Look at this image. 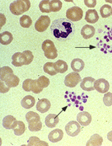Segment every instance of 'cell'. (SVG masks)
Masks as SVG:
<instances>
[{
    "mask_svg": "<svg viewBox=\"0 0 112 146\" xmlns=\"http://www.w3.org/2000/svg\"><path fill=\"white\" fill-rule=\"evenodd\" d=\"M50 29L56 38H67L74 31V25L69 19H59L52 22Z\"/></svg>",
    "mask_w": 112,
    "mask_h": 146,
    "instance_id": "cell-1",
    "label": "cell"
},
{
    "mask_svg": "<svg viewBox=\"0 0 112 146\" xmlns=\"http://www.w3.org/2000/svg\"><path fill=\"white\" fill-rule=\"evenodd\" d=\"M31 3L29 0L15 1L10 4V9L13 15H21L28 11L30 8Z\"/></svg>",
    "mask_w": 112,
    "mask_h": 146,
    "instance_id": "cell-2",
    "label": "cell"
},
{
    "mask_svg": "<svg viewBox=\"0 0 112 146\" xmlns=\"http://www.w3.org/2000/svg\"><path fill=\"white\" fill-rule=\"evenodd\" d=\"M66 16L68 19L72 21H78L81 20L83 16L82 9L74 6L69 9L66 12Z\"/></svg>",
    "mask_w": 112,
    "mask_h": 146,
    "instance_id": "cell-3",
    "label": "cell"
},
{
    "mask_svg": "<svg viewBox=\"0 0 112 146\" xmlns=\"http://www.w3.org/2000/svg\"><path fill=\"white\" fill-rule=\"evenodd\" d=\"M81 81H82V78L80 74L77 72H72L65 77V85L69 88H74Z\"/></svg>",
    "mask_w": 112,
    "mask_h": 146,
    "instance_id": "cell-4",
    "label": "cell"
},
{
    "mask_svg": "<svg viewBox=\"0 0 112 146\" xmlns=\"http://www.w3.org/2000/svg\"><path fill=\"white\" fill-rule=\"evenodd\" d=\"M45 55L50 59H54L58 56L57 50L53 42H47L42 47Z\"/></svg>",
    "mask_w": 112,
    "mask_h": 146,
    "instance_id": "cell-5",
    "label": "cell"
},
{
    "mask_svg": "<svg viewBox=\"0 0 112 146\" xmlns=\"http://www.w3.org/2000/svg\"><path fill=\"white\" fill-rule=\"evenodd\" d=\"M50 23V19L48 15H42L36 22L35 27L36 31L42 33L46 31Z\"/></svg>",
    "mask_w": 112,
    "mask_h": 146,
    "instance_id": "cell-6",
    "label": "cell"
},
{
    "mask_svg": "<svg viewBox=\"0 0 112 146\" xmlns=\"http://www.w3.org/2000/svg\"><path fill=\"white\" fill-rule=\"evenodd\" d=\"M81 130V125L76 121H71L67 124L65 131L69 136L75 137L77 136Z\"/></svg>",
    "mask_w": 112,
    "mask_h": 146,
    "instance_id": "cell-7",
    "label": "cell"
},
{
    "mask_svg": "<svg viewBox=\"0 0 112 146\" xmlns=\"http://www.w3.org/2000/svg\"><path fill=\"white\" fill-rule=\"evenodd\" d=\"M94 86L95 90L101 94H104L108 92L110 88V85L108 81L104 79H98L95 81Z\"/></svg>",
    "mask_w": 112,
    "mask_h": 146,
    "instance_id": "cell-8",
    "label": "cell"
},
{
    "mask_svg": "<svg viewBox=\"0 0 112 146\" xmlns=\"http://www.w3.org/2000/svg\"><path fill=\"white\" fill-rule=\"evenodd\" d=\"M12 64L15 67H21L26 64V57L23 53H15L12 57Z\"/></svg>",
    "mask_w": 112,
    "mask_h": 146,
    "instance_id": "cell-9",
    "label": "cell"
},
{
    "mask_svg": "<svg viewBox=\"0 0 112 146\" xmlns=\"http://www.w3.org/2000/svg\"><path fill=\"white\" fill-rule=\"evenodd\" d=\"M77 120L81 125L86 126L90 124L92 121L91 115L86 111L81 112L78 113Z\"/></svg>",
    "mask_w": 112,
    "mask_h": 146,
    "instance_id": "cell-10",
    "label": "cell"
},
{
    "mask_svg": "<svg viewBox=\"0 0 112 146\" xmlns=\"http://www.w3.org/2000/svg\"><path fill=\"white\" fill-rule=\"evenodd\" d=\"M95 81V79L92 77H86L83 80L80 86L83 90L87 92L94 90H95L94 86Z\"/></svg>",
    "mask_w": 112,
    "mask_h": 146,
    "instance_id": "cell-11",
    "label": "cell"
},
{
    "mask_svg": "<svg viewBox=\"0 0 112 146\" xmlns=\"http://www.w3.org/2000/svg\"><path fill=\"white\" fill-rule=\"evenodd\" d=\"M51 106V104L49 100L46 98H43L39 100L37 104V110L42 113L48 111Z\"/></svg>",
    "mask_w": 112,
    "mask_h": 146,
    "instance_id": "cell-12",
    "label": "cell"
},
{
    "mask_svg": "<svg viewBox=\"0 0 112 146\" xmlns=\"http://www.w3.org/2000/svg\"><path fill=\"white\" fill-rule=\"evenodd\" d=\"M17 121L15 118L12 115H8L4 118L3 125L7 129H14L17 125Z\"/></svg>",
    "mask_w": 112,
    "mask_h": 146,
    "instance_id": "cell-13",
    "label": "cell"
},
{
    "mask_svg": "<svg viewBox=\"0 0 112 146\" xmlns=\"http://www.w3.org/2000/svg\"><path fill=\"white\" fill-rule=\"evenodd\" d=\"M64 133L60 129H56L51 131L48 135L49 141L52 143H57L62 140Z\"/></svg>",
    "mask_w": 112,
    "mask_h": 146,
    "instance_id": "cell-14",
    "label": "cell"
},
{
    "mask_svg": "<svg viewBox=\"0 0 112 146\" xmlns=\"http://www.w3.org/2000/svg\"><path fill=\"white\" fill-rule=\"evenodd\" d=\"M81 33L84 39H87L94 36L95 33V29L93 26L86 25L82 28Z\"/></svg>",
    "mask_w": 112,
    "mask_h": 146,
    "instance_id": "cell-15",
    "label": "cell"
},
{
    "mask_svg": "<svg viewBox=\"0 0 112 146\" xmlns=\"http://www.w3.org/2000/svg\"><path fill=\"white\" fill-rule=\"evenodd\" d=\"M59 119L58 115L55 114H49L45 119V124L50 128L55 127L59 122Z\"/></svg>",
    "mask_w": 112,
    "mask_h": 146,
    "instance_id": "cell-16",
    "label": "cell"
},
{
    "mask_svg": "<svg viewBox=\"0 0 112 146\" xmlns=\"http://www.w3.org/2000/svg\"><path fill=\"white\" fill-rule=\"evenodd\" d=\"M99 19V15L95 10H88L86 12L85 20L87 23H95Z\"/></svg>",
    "mask_w": 112,
    "mask_h": 146,
    "instance_id": "cell-17",
    "label": "cell"
},
{
    "mask_svg": "<svg viewBox=\"0 0 112 146\" xmlns=\"http://www.w3.org/2000/svg\"><path fill=\"white\" fill-rule=\"evenodd\" d=\"M37 80H32V79H26L24 81L23 83V88L24 90L26 92L32 91L34 92L37 88Z\"/></svg>",
    "mask_w": 112,
    "mask_h": 146,
    "instance_id": "cell-18",
    "label": "cell"
},
{
    "mask_svg": "<svg viewBox=\"0 0 112 146\" xmlns=\"http://www.w3.org/2000/svg\"><path fill=\"white\" fill-rule=\"evenodd\" d=\"M84 62L82 59L79 58L73 60L71 64V66L73 70L77 73L82 71V70L84 69Z\"/></svg>",
    "mask_w": 112,
    "mask_h": 146,
    "instance_id": "cell-19",
    "label": "cell"
},
{
    "mask_svg": "<svg viewBox=\"0 0 112 146\" xmlns=\"http://www.w3.org/2000/svg\"><path fill=\"white\" fill-rule=\"evenodd\" d=\"M102 137L98 134H94L87 141L86 146H100L102 144Z\"/></svg>",
    "mask_w": 112,
    "mask_h": 146,
    "instance_id": "cell-20",
    "label": "cell"
},
{
    "mask_svg": "<svg viewBox=\"0 0 112 146\" xmlns=\"http://www.w3.org/2000/svg\"><path fill=\"white\" fill-rule=\"evenodd\" d=\"M35 99L31 96H27L24 97L21 100V104L23 108L25 109H30L34 106Z\"/></svg>",
    "mask_w": 112,
    "mask_h": 146,
    "instance_id": "cell-21",
    "label": "cell"
},
{
    "mask_svg": "<svg viewBox=\"0 0 112 146\" xmlns=\"http://www.w3.org/2000/svg\"><path fill=\"white\" fill-rule=\"evenodd\" d=\"M13 40V36L9 31H5L0 35V42L4 45H8Z\"/></svg>",
    "mask_w": 112,
    "mask_h": 146,
    "instance_id": "cell-22",
    "label": "cell"
},
{
    "mask_svg": "<svg viewBox=\"0 0 112 146\" xmlns=\"http://www.w3.org/2000/svg\"><path fill=\"white\" fill-rule=\"evenodd\" d=\"M13 75V72L12 68L5 66L1 68V80L3 82L7 80L8 78H10L11 75Z\"/></svg>",
    "mask_w": 112,
    "mask_h": 146,
    "instance_id": "cell-23",
    "label": "cell"
},
{
    "mask_svg": "<svg viewBox=\"0 0 112 146\" xmlns=\"http://www.w3.org/2000/svg\"><path fill=\"white\" fill-rule=\"evenodd\" d=\"M55 63H52V62L46 63L44 66V72L51 76L56 75L58 72L55 69Z\"/></svg>",
    "mask_w": 112,
    "mask_h": 146,
    "instance_id": "cell-24",
    "label": "cell"
},
{
    "mask_svg": "<svg viewBox=\"0 0 112 146\" xmlns=\"http://www.w3.org/2000/svg\"><path fill=\"white\" fill-rule=\"evenodd\" d=\"M55 69L56 70L58 73H64L68 70V66L66 62L61 60H58L55 63Z\"/></svg>",
    "mask_w": 112,
    "mask_h": 146,
    "instance_id": "cell-25",
    "label": "cell"
},
{
    "mask_svg": "<svg viewBox=\"0 0 112 146\" xmlns=\"http://www.w3.org/2000/svg\"><path fill=\"white\" fill-rule=\"evenodd\" d=\"M28 145L29 146H48V143L42 141L37 137H31L29 139Z\"/></svg>",
    "mask_w": 112,
    "mask_h": 146,
    "instance_id": "cell-26",
    "label": "cell"
},
{
    "mask_svg": "<svg viewBox=\"0 0 112 146\" xmlns=\"http://www.w3.org/2000/svg\"><path fill=\"white\" fill-rule=\"evenodd\" d=\"M26 119L28 124L41 121L40 115L33 111L28 112L26 115Z\"/></svg>",
    "mask_w": 112,
    "mask_h": 146,
    "instance_id": "cell-27",
    "label": "cell"
},
{
    "mask_svg": "<svg viewBox=\"0 0 112 146\" xmlns=\"http://www.w3.org/2000/svg\"><path fill=\"white\" fill-rule=\"evenodd\" d=\"M19 81L20 80L18 77H17L15 75H13L12 77H10L9 79L4 82L9 88H11L17 87L19 85Z\"/></svg>",
    "mask_w": 112,
    "mask_h": 146,
    "instance_id": "cell-28",
    "label": "cell"
},
{
    "mask_svg": "<svg viewBox=\"0 0 112 146\" xmlns=\"http://www.w3.org/2000/svg\"><path fill=\"white\" fill-rule=\"evenodd\" d=\"M39 8L40 11L42 13H50L51 12L50 9V2L48 0L42 1L39 4Z\"/></svg>",
    "mask_w": 112,
    "mask_h": 146,
    "instance_id": "cell-29",
    "label": "cell"
},
{
    "mask_svg": "<svg viewBox=\"0 0 112 146\" xmlns=\"http://www.w3.org/2000/svg\"><path fill=\"white\" fill-rule=\"evenodd\" d=\"M32 20L29 16L23 15L20 18V24L22 27L29 28L32 25Z\"/></svg>",
    "mask_w": 112,
    "mask_h": 146,
    "instance_id": "cell-30",
    "label": "cell"
},
{
    "mask_svg": "<svg viewBox=\"0 0 112 146\" xmlns=\"http://www.w3.org/2000/svg\"><path fill=\"white\" fill-rule=\"evenodd\" d=\"M14 132L16 135L20 136L25 132L26 130L25 125L23 122L17 121V125L14 129H13Z\"/></svg>",
    "mask_w": 112,
    "mask_h": 146,
    "instance_id": "cell-31",
    "label": "cell"
},
{
    "mask_svg": "<svg viewBox=\"0 0 112 146\" xmlns=\"http://www.w3.org/2000/svg\"><path fill=\"white\" fill-rule=\"evenodd\" d=\"M111 6L108 5H104L100 8V13L103 18H107L111 15Z\"/></svg>",
    "mask_w": 112,
    "mask_h": 146,
    "instance_id": "cell-32",
    "label": "cell"
},
{
    "mask_svg": "<svg viewBox=\"0 0 112 146\" xmlns=\"http://www.w3.org/2000/svg\"><path fill=\"white\" fill-rule=\"evenodd\" d=\"M62 7V3L59 0H53L50 2L51 12H59Z\"/></svg>",
    "mask_w": 112,
    "mask_h": 146,
    "instance_id": "cell-33",
    "label": "cell"
},
{
    "mask_svg": "<svg viewBox=\"0 0 112 146\" xmlns=\"http://www.w3.org/2000/svg\"><path fill=\"white\" fill-rule=\"evenodd\" d=\"M37 81L38 84L42 88H46L50 85V80L47 77L44 76L39 77Z\"/></svg>",
    "mask_w": 112,
    "mask_h": 146,
    "instance_id": "cell-34",
    "label": "cell"
},
{
    "mask_svg": "<svg viewBox=\"0 0 112 146\" xmlns=\"http://www.w3.org/2000/svg\"><path fill=\"white\" fill-rule=\"evenodd\" d=\"M29 129L32 132H37L40 131L42 128V123L41 121L29 124Z\"/></svg>",
    "mask_w": 112,
    "mask_h": 146,
    "instance_id": "cell-35",
    "label": "cell"
},
{
    "mask_svg": "<svg viewBox=\"0 0 112 146\" xmlns=\"http://www.w3.org/2000/svg\"><path fill=\"white\" fill-rule=\"evenodd\" d=\"M103 102L107 106H112V93L108 92L104 94L103 97Z\"/></svg>",
    "mask_w": 112,
    "mask_h": 146,
    "instance_id": "cell-36",
    "label": "cell"
},
{
    "mask_svg": "<svg viewBox=\"0 0 112 146\" xmlns=\"http://www.w3.org/2000/svg\"><path fill=\"white\" fill-rule=\"evenodd\" d=\"M23 54L25 55L26 57L27 62L26 65H28L33 61L34 59V56L33 55L32 53L29 50H26L23 52Z\"/></svg>",
    "mask_w": 112,
    "mask_h": 146,
    "instance_id": "cell-37",
    "label": "cell"
},
{
    "mask_svg": "<svg viewBox=\"0 0 112 146\" xmlns=\"http://www.w3.org/2000/svg\"><path fill=\"white\" fill-rule=\"evenodd\" d=\"M84 3L88 8H94L96 5L97 1L96 0H84Z\"/></svg>",
    "mask_w": 112,
    "mask_h": 146,
    "instance_id": "cell-38",
    "label": "cell"
},
{
    "mask_svg": "<svg viewBox=\"0 0 112 146\" xmlns=\"http://www.w3.org/2000/svg\"><path fill=\"white\" fill-rule=\"evenodd\" d=\"M1 92L4 94V93H6V92H8L10 90V88L7 86V85L5 84L3 81L1 80Z\"/></svg>",
    "mask_w": 112,
    "mask_h": 146,
    "instance_id": "cell-39",
    "label": "cell"
},
{
    "mask_svg": "<svg viewBox=\"0 0 112 146\" xmlns=\"http://www.w3.org/2000/svg\"><path fill=\"white\" fill-rule=\"evenodd\" d=\"M107 139L109 141L112 142V131L109 132L107 134Z\"/></svg>",
    "mask_w": 112,
    "mask_h": 146,
    "instance_id": "cell-40",
    "label": "cell"
},
{
    "mask_svg": "<svg viewBox=\"0 0 112 146\" xmlns=\"http://www.w3.org/2000/svg\"><path fill=\"white\" fill-rule=\"evenodd\" d=\"M111 15H112V10H111Z\"/></svg>",
    "mask_w": 112,
    "mask_h": 146,
    "instance_id": "cell-41",
    "label": "cell"
}]
</instances>
